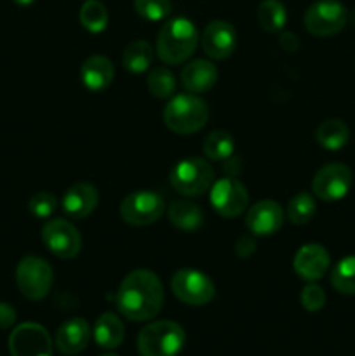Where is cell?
I'll use <instances>...</instances> for the list:
<instances>
[{
    "instance_id": "6da1fadb",
    "label": "cell",
    "mask_w": 355,
    "mask_h": 356,
    "mask_svg": "<svg viewBox=\"0 0 355 356\" xmlns=\"http://www.w3.org/2000/svg\"><path fill=\"white\" fill-rule=\"evenodd\" d=\"M117 309L131 322H148L164 306L160 278L150 270H134L122 280L117 291Z\"/></svg>"
},
{
    "instance_id": "7a4b0ae2",
    "label": "cell",
    "mask_w": 355,
    "mask_h": 356,
    "mask_svg": "<svg viewBox=\"0 0 355 356\" xmlns=\"http://www.w3.org/2000/svg\"><path fill=\"white\" fill-rule=\"evenodd\" d=\"M198 44V31L187 17L167 21L157 37V56L166 65H181L191 58Z\"/></svg>"
},
{
    "instance_id": "3957f363",
    "label": "cell",
    "mask_w": 355,
    "mask_h": 356,
    "mask_svg": "<svg viewBox=\"0 0 355 356\" xmlns=\"http://www.w3.org/2000/svg\"><path fill=\"white\" fill-rule=\"evenodd\" d=\"M162 117L169 131L187 136L205 127L209 120V108L197 94H176L166 104Z\"/></svg>"
},
{
    "instance_id": "277c9868",
    "label": "cell",
    "mask_w": 355,
    "mask_h": 356,
    "mask_svg": "<svg viewBox=\"0 0 355 356\" xmlns=\"http://www.w3.org/2000/svg\"><path fill=\"white\" fill-rule=\"evenodd\" d=\"M187 341L183 327L173 320H157L143 327L138 334L141 356H178Z\"/></svg>"
},
{
    "instance_id": "5b68a950",
    "label": "cell",
    "mask_w": 355,
    "mask_h": 356,
    "mask_svg": "<svg viewBox=\"0 0 355 356\" xmlns=\"http://www.w3.org/2000/svg\"><path fill=\"white\" fill-rule=\"evenodd\" d=\"M171 186L184 197H200L211 190L214 183V169L211 163L198 156L184 159L171 170Z\"/></svg>"
},
{
    "instance_id": "8992f818",
    "label": "cell",
    "mask_w": 355,
    "mask_h": 356,
    "mask_svg": "<svg viewBox=\"0 0 355 356\" xmlns=\"http://www.w3.org/2000/svg\"><path fill=\"white\" fill-rule=\"evenodd\" d=\"M54 271L45 259L26 256L16 268V284L21 294L30 301H40L51 292Z\"/></svg>"
},
{
    "instance_id": "52a82bcc",
    "label": "cell",
    "mask_w": 355,
    "mask_h": 356,
    "mask_svg": "<svg viewBox=\"0 0 355 356\" xmlns=\"http://www.w3.org/2000/svg\"><path fill=\"white\" fill-rule=\"evenodd\" d=\"M303 21L313 37H333L345 28L348 13L340 0H317L306 9Z\"/></svg>"
},
{
    "instance_id": "ba28073f",
    "label": "cell",
    "mask_w": 355,
    "mask_h": 356,
    "mask_svg": "<svg viewBox=\"0 0 355 356\" xmlns=\"http://www.w3.org/2000/svg\"><path fill=\"white\" fill-rule=\"evenodd\" d=\"M166 211L162 195L150 190L129 193L120 204V218L131 226H150L159 221Z\"/></svg>"
},
{
    "instance_id": "9c48e42d",
    "label": "cell",
    "mask_w": 355,
    "mask_h": 356,
    "mask_svg": "<svg viewBox=\"0 0 355 356\" xmlns=\"http://www.w3.org/2000/svg\"><path fill=\"white\" fill-rule=\"evenodd\" d=\"M173 294L188 306H205L214 299L216 287L211 278L198 270L183 268L171 280Z\"/></svg>"
},
{
    "instance_id": "30bf717a",
    "label": "cell",
    "mask_w": 355,
    "mask_h": 356,
    "mask_svg": "<svg viewBox=\"0 0 355 356\" xmlns=\"http://www.w3.org/2000/svg\"><path fill=\"white\" fill-rule=\"evenodd\" d=\"M209 200L221 218L232 219L239 218L246 211L249 205V193L237 177L226 176L212 183Z\"/></svg>"
},
{
    "instance_id": "8fae6325",
    "label": "cell",
    "mask_w": 355,
    "mask_h": 356,
    "mask_svg": "<svg viewBox=\"0 0 355 356\" xmlns=\"http://www.w3.org/2000/svg\"><path fill=\"white\" fill-rule=\"evenodd\" d=\"M42 240L49 252L59 259H75L82 250V236L79 229L66 219H51L42 228Z\"/></svg>"
},
{
    "instance_id": "7c38bea8",
    "label": "cell",
    "mask_w": 355,
    "mask_h": 356,
    "mask_svg": "<svg viewBox=\"0 0 355 356\" xmlns=\"http://www.w3.org/2000/svg\"><path fill=\"white\" fill-rule=\"evenodd\" d=\"M354 176L345 163H327L317 170L312 181V191L324 202H338L350 191Z\"/></svg>"
},
{
    "instance_id": "4fadbf2b",
    "label": "cell",
    "mask_w": 355,
    "mask_h": 356,
    "mask_svg": "<svg viewBox=\"0 0 355 356\" xmlns=\"http://www.w3.org/2000/svg\"><path fill=\"white\" fill-rule=\"evenodd\" d=\"M9 351L10 356H52V339L40 323H21L10 332Z\"/></svg>"
},
{
    "instance_id": "5bb4252c",
    "label": "cell",
    "mask_w": 355,
    "mask_h": 356,
    "mask_svg": "<svg viewBox=\"0 0 355 356\" xmlns=\"http://www.w3.org/2000/svg\"><path fill=\"white\" fill-rule=\"evenodd\" d=\"M200 42L205 56L221 61V59L230 58L235 52L237 31L228 21L214 19L205 26Z\"/></svg>"
},
{
    "instance_id": "9a60e30c",
    "label": "cell",
    "mask_w": 355,
    "mask_h": 356,
    "mask_svg": "<svg viewBox=\"0 0 355 356\" xmlns=\"http://www.w3.org/2000/svg\"><path fill=\"white\" fill-rule=\"evenodd\" d=\"M284 225V211L275 200H261L247 211L246 228L254 236L275 235Z\"/></svg>"
},
{
    "instance_id": "2e32d148",
    "label": "cell",
    "mask_w": 355,
    "mask_h": 356,
    "mask_svg": "<svg viewBox=\"0 0 355 356\" xmlns=\"http://www.w3.org/2000/svg\"><path fill=\"white\" fill-rule=\"evenodd\" d=\"M292 266L301 280L317 282L329 270L331 256L319 243H306L296 252Z\"/></svg>"
},
{
    "instance_id": "e0dca14e",
    "label": "cell",
    "mask_w": 355,
    "mask_h": 356,
    "mask_svg": "<svg viewBox=\"0 0 355 356\" xmlns=\"http://www.w3.org/2000/svg\"><path fill=\"white\" fill-rule=\"evenodd\" d=\"M100 204V193L90 183H75L65 191L61 198V207L68 218L86 219L94 212Z\"/></svg>"
},
{
    "instance_id": "ac0fdd59",
    "label": "cell",
    "mask_w": 355,
    "mask_h": 356,
    "mask_svg": "<svg viewBox=\"0 0 355 356\" xmlns=\"http://www.w3.org/2000/svg\"><path fill=\"white\" fill-rule=\"evenodd\" d=\"M56 348L63 355H79L90 341V327L84 318H70L56 332Z\"/></svg>"
},
{
    "instance_id": "d6986e66",
    "label": "cell",
    "mask_w": 355,
    "mask_h": 356,
    "mask_svg": "<svg viewBox=\"0 0 355 356\" xmlns=\"http://www.w3.org/2000/svg\"><path fill=\"white\" fill-rule=\"evenodd\" d=\"M184 89L191 94L207 92L218 82V68L207 59H194L183 66L180 75Z\"/></svg>"
},
{
    "instance_id": "ffe728a7",
    "label": "cell",
    "mask_w": 355,
    "mask_h": 356,
    "mask_svg": "<svg viewBox=\"0 0 355 356\" xmlns=\"http://www.w3.org/2000/svg\"><path fill=\"white\" fill-rule=\"evenodd\" d=\"M115 68L113 63L108 58L100 54L89 56L86 61L80 66V79L86 89L93 90V92H101V90L108 89L110 83L113 82Z\"/></svg>"
},
{
    "instance_id": "44dd1931",
    "label": "cell",
    "mask_w": 355,
    "mask_h": 356,
    "mask_svg": "<svg viewBox=\"0 0 355 356\" xmlns=\"http://www.w3.org/2000/svg\"><path fill=\"white\" fill-rule=\"evenodd\" d=\"M125 336L122 320L115 313H103L94 323V341L103 350H117Z\"/></svg>"
},
{
    "instance_id": "7402d4cb",
    "label": "cell",
    "mask_w": 355,
    "mask_h": 356,
    "mask_svg": "<svg viewBox=\"0 0 355 356\" xmlns=\"http://www.w3.org/2000/svg\"><path fill=\"white\" fill-rule=\"evenodd\" d=\"M169 221L181 232H195L204 225V212L190 200H178L167 209Z\"/></svg>"
},
{
    "instance_id": "603a6c76",
    "label": "cell",
    "mask_w": 355,
    "mask_h": 356,
    "mask_svg": "<svg viewBox=\"0 0 355 356\" xmlns=\"http://www.w3.org/2000/svg\"><path fill=\"white\" fill-rule=\"evenodd\" d=\"M315 139L324 149L338 152L347 146L348 139H350V129L340 118H327L317 127Z\"/></svg>"
},
{
    "instance_id": "cb8c5ba5",
    "label": "cell",
    "mask_w": 355,
    "mask_h": 356,
    "mask_svg": "<svg viewBox=\"0 0 355 356\" xmlns=\"http://www.w3.org/2000/svg\"><path fill=\"white\" fill-rule=\"evenodd\" d=\"M153 61V47L146 40H132L122 52V65L131 73H143Z\"/></svg>"
},
{
    "instance_id": "d4e9b609",
    "label": "cell",
    "mask_w": 355,
    "mask_h": 356,
    "mask_svg": "<svg viewBox=\"0 0 355 356\" xmlns=\"http://www.w3.org/2000/svg\"><path fill=\"white\" fill-rule=\"evenodd\" d=\"M202 149H204V155L209 160H212V162H223V160H228L233 155L235 139L226 131H212L211 134L205 136Z\"/></svg>"
},
{
    "instance_id": "484cf974",
    "label": "cell",
    "mask_w": 355,
    "mask_h": 356,
    "mask_svg": "<svg viewBox=\"0 0 355 356\" xmlns=\"http://www.w3.org/2000/svg\"><path fill=\"white\" fill-rule=\"evenodd\" d=\"M258 21L268 33H277L285 26L287 10L281 0H263L258 7Z\"/></svg>"
},
{
    "instance_id": "4316f807",
    "label": "cell",
    "mask_w": 355,
    "mask_h": 356,
    "mask_svg": "<svg viewBox=\"0 0 355 356\" xmlns=\"http://www.w3.org/2000/svg\"><path fill=\"white\" fill-rule=\"evenodd\" d=\"M148 90L157 97V99H171L176 94V76L166 66H157L148 73L146 79Z\"/></svg>"
},
{
    "instance_id": "83f0119b",
    "label": "cell",
    "mask_w": 355,
    "mask_h": 356,
    "mask_svg": "<svg viewBox=\"0 0 355 356\" xmlns=\"http://www.w3.org/2000/svg\"><path fill=\"white\" fill-rule=\"evenodd\" d=\"M80 23L90 33H101L108 26V10L100 0H86L80 7Z\"/></svg>"
},
{
    "instance_id": "f1b7e54d",
    "label": "cell",
    "mask_w": 355,
    "mask_h": 356,
    "mask_svg": "<svg viewBox=\"0 0 355 356\" xmlns=\"http://www.w3.org/2000/svg\"><path fill=\"white\" fill-rule=\"evenodd\" d=\"M315 198H313V195H310L308 191H299V193L294 195L287 204V218L289 221L296 226L308 225L313 219V216H315Z\"/></svg>"
},
{
    "instance_id": "f546056e",
    "label": "cell",
    "mask_w": 355,
    "mask_h": 356,
    "mask_svg": "<svg viewBox=\"0 0 355 356\" xmlns=\"http://www.w3.org/2000/svg\"><path fill=\"white\" fill-rule=\"evenodd\" d=\"M331 285L345 296H355V256L343 257L331 271Z\"/></svg>"
},
{
    "instance_id": "4dcf8cb0",
    "label": "cell",
    "mask_w": 355,
    "mask_h": 356,
    "mask_svg": "<svg viewBox=\"0 0 355 356\" xmlns=\"http://www.w3.org/2000/svg\"><path fill=\"white\" fill-rule=\"evenodd\" d=\"M134 10L146 21H162L173 10L171 0H134Z\"/></svg>"
},
{
    "instance_id": "1f68e13d",
    "label": "cell",
    "mask_w": 355,
    "mask_h": 356,
    "mask_svg": "<svg viewBox=\"0 0 355 356\" xmlns=\"http://www.w3.org/2000/svg\"><path fill=\"white\" fill-rule=\"evenodd\" d=\"M58 207V200L49 191H38L28 202V211L37 219H49Z\"/></svg>"
},
{
    "instance_id": "d6a6232c",
    "label": "cell",
    "mask_w": 355,
    "mask_h": 356,
    "mask_svg": "<svg viewBox=\"0 0 355 356\" xmlns=\"http://www.w3.org/2000/svg\"><path fill=\"white\" fill-rule=\"evenodd\" d=\"M299 301H301V306L306 312H320L324 308V305H326V292H324V289L320 285L310 282L301 291Z\"/></svg>"
},
{
    "instance_id": "836d02e7",
    "label": "cell",
    "mask_w": 355,
    "mask_h": 356,
    "mask_svg": "<svg viewBox=\"0 0 355 356\" xmlns=\"http://www.w3.org/2000/svg\"><path fill=\"white\" fill-rule=\"evenodd\" d=\"M254 249H256V242H254V238L251 235H242L237 240L235 254L239 257H242V259L249 257L254 252Z\"/></svg>"
},
{
    "instance_id": "e575fe53",
    "label": "cell",
    "mask_w": 355,
    "mask_h": 356,
    "mask_svg": "<svg viewBox=\"0 0 355 356\" xmlns=\"http://www.w3.org/2000/svg\"><path fill=\"white\" fill-rule=\"evenodd\" d=\"M16 320V309L7 302H0V329H10V327H14Z\"/></svg>"
},
{
    "instance_id": "d590c367",
    "label": "cell",
    "mask_w": 355,
    "mask_h": 356,
    "mask_svg": "<svg viewBox=\"0 0 355 356\" xmlns=\"http://www.w3.org/2000/svg\"><path fill=\"white\" fill-rule=\"evenodd\" d=\"M281 47L284 49L285 52H294L298 51L299 47V40L298 37H296L294 33H289V31H285V33L281 35Z\"/></svg>"
},
{
    "instance_id": "8d00e7d4",
    "label": "cell",
    "mask_w": 355,
    "mask_h": 356,
    "mask_svg": "<svg viewBox=\"0 0 355 356\" xmlns=\"http://www.w3.org/2000/svg\"><path fill=\"white\" fill-rule=\"evenodd\" d=\"M14 2H16L17 6H31L35 0H14Z\"/></svg>"
},
{
    "instance_id": "74e56055",
    "label": "cell",
    "mask_w": 355,
    "mask_h": 356,
    "mask_svg": "<svg viewBox=\"0 0 355 356\" xmlns=\"http://www.w3.org/2000/svg\"><path fill=\"white\" fill-rule=\"evenodd\" d=\"M101 356H118V355H115V353H110V351H108V353H103Z\"/></svg>"
}]
</instances>
